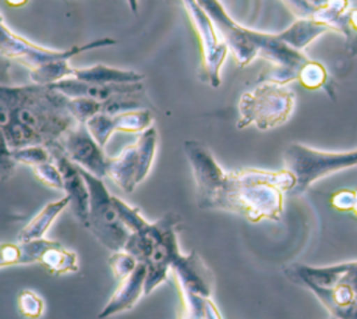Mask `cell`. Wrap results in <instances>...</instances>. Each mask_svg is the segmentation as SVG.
<instances>
[{
    "mask_svg": "<svg viewBox=\"0 0 357 319\" xmlns=\"http://www.w3.org/2000/svg\"><path fill=\"white\" fill-rule=\"evenodd\" d=\"M335 31L346 38V49L350 56L357 54V6L350 7L335 24Z\"/></svg>",
    "mask_w": 357,
    "mask_h": 319,
    "instance_id": "cell-24",
    "label": "cell"
},
{
    "mask_svg": "<svg viewBox=\"0 0 357 319\" xmlns=\"http://www.w3.org/2000/svg\"><path fill=\"white\" fill-rule=\"evenodd\" d=\"M18 312L25 319H39L45 311L43 299L32 290H22L17 298Z\"/></svg>",
    "mask_w": 357,
    "mask_h": 319,
    "instance_id": "cell-26",
    "label": "cell"
},
{
    "mask_svg": "<svg viewBox=\"0 0 357 319\" xmlns=\"http://www.w3.org/2000/svg\"><path fill=\"white\" fill-rule=\"evenodd\" d=\"M331 319H337V318H335V316H332V318H331Z\"/></svg>",
    "mask_w": 357,
    "mask_h": 319,
    "instance_id": "cell-37",
    "label": "cell"
},
{
    "mask_svg": "<svg viewBox=\"0 0 357 319\" xmlns=\"http://www.w3.org/2000/svg\"><path fill=\"white\" fill-rule=\"evenodd\" d=\"M145 280H146V266L138 262L135 270L120 281L116 291L99 312V319H106L116 313L131 309L139 297L145 294Z\"/></svg>",
    "mask_w": 357,
    "mask_h": 319,
    "instance_id": "cell-17",
    "label": "cell"
},
{
    "mask_svg": "<svg viewBox=\"0 0 357 319\" xmlns=\"http://www.w3.org/2000/svg\"><path fill=\"white\" fill-rule=\"evenodd\" d=\"M205 315H206V319H222V315H220L219 309L216 308V305L213 304V301L211 298L206 299Z\"/></svg>",
    "mask_w": 357,
    "mask_h": 319,
    "instance_id": "cell-31",
    "label": "cell"
},
{
    "mask_svg": "<svg viewBox=\"0 0 357 319\" xmlns=\"http://www.w3.org/2000/svg\"><path fill=\"white\" fill-rule=\"evenodd\" d=\"M103 102L89 98H68V110L79 124H86L92 117L102 113Z\"/></svg>",
    "mask_w": 357,
    "mask_h": 319,
    "instance_id": "cell-25",
    "label": "cell"
},
{
    "mask_svg": "<svg viewBox=\"0 0 357 319\" xmlns=\"http://www.w3.org/2000/svg\"><path fill=\"white\" fill-rule=\"evenodd\" d=\"M70 205V198L66 195L57 201H52L45 205L38 215L29 220V223L18 233V241H32L45 238L46 231L56 220V217Z\"/></svg>",
    "mask_w": 357,
    "mask_h": 319,
    "instance_id": "cell-21",
    "label": "cell"
},
{
    "mask_svg": "<svg viewBox=\"0 0 357 319\" xmlns=\"http://www.w3.org/2000/svg\"><path fill=\"white\" fill-rule=\"evenodd\" d=\"M113 45H116V39L99 38L82 45L71 46L64 50H56L39 46L28 40L26 38L13 32L7 28L3 17L0 22L1 56L25 65L29 70V78L32 84L39 85H52L54 82L73 77L74 67L70 65V60L74 56Z\"/></svg>",
    "mask_w": 357,
    "mask_h": 319,
    "instance_id": "cell-5",
    "label": "cell"
},
{
    "mask_svg": "<svg viewBox=\"0 0 357 319\" xmlns=\"http://www.w3.org/2000/svg\"><path fill=\"white\" fill-rule=\"evenodd\" d=\"M79 171L88 184L91 195L86 228L112 252L124 249L131 230L121 220L113 195L109 194L103 178H99L81 167Z\"/></svg>",
    "mask_w": 357,
    "mask_h": 319,
    "instance_id": "cell-8",
    "label": "cell"
},
{
    "mask_svg": "<svg viewBox=\"0 0 357 319\" xmlns=\"http://www.w3.org/2000/svg\"><path fill=\"white\" fill-rule=\"evenodd\" d=\"M183 148L195 181L198 208L230 212L250 223L280 220L283 194L296 187V177L290 170L226 171L202 142L187 139Z\"/></svg>",
    "mask_w": 357,
    "mask_h": 319,
    "instance_id": "cell-1",
    "label": "cell"
},
{
    "mask_svg": "<svg viewBox=\"0 0 357 319\" xmlns=\"http://www.w3.org/2000/svg\"><path fill=\"white\" fill-rule=\"evenodd\" d=\"M283 162L284 169L290 170L296 177V187L289 194L300 195L315 181L336 171L357 166V149L326 152L293 142L284 149Z\"/></svg>",
    "mask_w": 357,
    "mask_h": 319,
    "instance_id": "cell-7",
    "label": "cell"
},
{
    "mask_svg": "<svg viewBox=\"0 0 357 319\" xmlns=\"http://www.w3.org/2000/svg\"><path fill=\"white\" fill-rule=\"evenodd\" d=\"M50 274H67L78 272V256L74 251L64 248L59 241L49 240L40 252L38 262Z\"/></svg>",
    "mask_w": 357,
    "mask_h": 319,
    "instance_id": "cell-19",
    "label": "cell"
},
{
    "mask_svg": "<svg viewBox=\"0 0 357 319\" xmlns=\"http://www.w3.org/2000/svg\"><path fill=\"white\" fill-rule=\"evenodd\" d=\"M357 199V191L356 189H337L331 195V206L340 212H351Z\"/></svg>",
    "mask_w": 357,
    "mask_h": 319,
    "instance_id": "cell-29",
    "label": "cell"
},
{
    "mask_svg": "<svg viewBox=\"0 0 357 319\" xmlns=\"http://www.w3.org/2000/svg\"><path fill=\"white\" fill-rule=\"evenodd\" d=\"M137 265H138V260L124 249L113 252L109 259V266L112 269V273L114 279H117L119 281L128 277L135 270Z\"/></svg>",
    "mask_w": 357,
    "mask_h": 319,
    "instance_id": "cell-27",
    "label": "cell"
},
{
    "mask_svg": "<svg viewBox=\"0 0 357 319\" xmlns=\"http://www.w3.org/2000/svg\"><path fill=\"white\" fill-rule=\"evenodd\" d=\"M61 146L71 162L91 174L107 177V156L89 132L86 124H77L61 139Z\"/></svg>",
    "mask_w": 357,
    "mask_h": 319,
    "instance_id": "cell-11",
    "label": "cell"
},
{
    "mask_svg": "<svg viewBox=\"0 0 357 319\" xmlns=\"http://www.w3.org/2000/svg\"><path fill=\"white\" fill-rule=\"evenodd\" d=\"M191 319H206V315H205V316H201V318H191Z\"/></svg>",
    "mask_w": 357,
    "mask_h": 319,
    "instance_id": "cell-36",
    "label": "cell"
},
{
    "mask_svg": "<svg viewBox=\"0 0 357 319\" xmlns=\"http://www.w3.org/2000/svg\"><path fill=\"white\" fill-rule=\"evenodd\" d=\"M128 7H130V11L132 14H137L138 13V0H126Z\"/></svg>",
    "mask_w": 357,
    "mask_h": 319,
    "instance_id": "cell-34",
    "label": "cell"
},
{
    "mask_svg": "<svg viewBox=\"0 0 357 319\" xmlns=\"http://www.w3.org/2000/svg\"><path fill=\"white\" fill-rule=\"evenodd\" d=\"M73 77L93 84H137L142 82L145 75L134 70H123L106 64H95L89 67H74Z\"/></svg>",
    "mask_w": 357,
    "mask_h": 319,
    "instance_id": "cell-18",
    "label": "cell"
},
{
    "mask_svg": "<svg viewBox=\"0 0 357 319\" xmlns=\"http://www.w3.org/2000/svg\"><path fill=\"white\" fill-rule=\"evenodd\" d=\"M326 32H335V29L321 21L312 18H297L290 26L280 32L286 43L297 50H304L310 43Z\"/></svg>",
    "mask_w": 357,
    "mask_h": 319,
    "instance_id": "cell-20",
    "label": "cell"
},
{
    "mask_svg": "<svg viewBox=\"0 0 357 319\" xmlns=\"http://www.w3.org/2000/svg\"><path fill=\"white\" fill-rule=\"evenodd\" d=\"M356 191H357V189H356ZM351 212H353V215L357 217V199H356V205H354V208H353Z\"/></svg>",
    "mask_w": 357,
    "mask_h": 319,
    "instance_id": "cell-35",
    "label": "cell"
},
{
    "mask_svg": "<svg viewBox=\"0 0 357 319\" xmlns=\"http://www.w3.org/2000/svg\"><path fill=\"white\" fill-rule=\"evenodd\" d=\"M158 145L155 127L138 134L134 143L127 145L117 156H107V177L124 192L130 194L151 171Z\"/></svg>",
    "mask_w": 357,
    "mask_h": 319,
    "instance_id": "cell-9",
    "label": "cell"
},
{
    "mask_svg": "<svg viewBox=\"0 0 357 319\" xmlns=\"http://www.w3.org/2000/svg\"><path fill=\"white\" fill-rule=\"evenodd\" d=\"M172 270L180 293L211 298L213 276L195 251H191L188 255L181 254L172 265Z\"/></svg>",
    "mask_w": 357,
    "mask_h": 319,
    "instance_id": "cell-15",
    "label": "cell"
},
{
    "mask_svg": "<svg viewBox=\"0 0 357 319\" xmlns=\"http://www.w3.org/2000/svg\"><path fill=\"white\" fill-rule=\"evenodd\" d=\"M305 4H308L310 7H312L315 11H318L319 8L325 7L331 0H303Z\"/></svg>",
    "mask_w": 357,
    "mask_h": 319,
    "instance_id": "cell-32",
    "label": "cell"
},
{
    "mask_svg": "<svg viewBox=\"0 0 357 319\" xmlns=\"http://www.w3.org/2000/svg\"><path fill=\"white\" fill-rule=\"evenodd\" d=\"M284 7L297 18H314L317 11L303 0H280Z\"/></svg>",
    "mask_w": 357,
    "mask_h": 319,
    "instance_id": "cell-30",
    "label": "cell"
},
{
    "mask_svg": "<svg viewBox=\"0 0 357 319\" xmlns=\"http://www.w3.org/2000/svg\"><path fill=\"white\" fill-rule=\"evenodd\" d=\"M113 201L121 220L131 230L124 251L146 266L145 294H151L166 281L172 265L181 255L176 234L181 216L176 212H167L159 220L148 221L138 208L117 196H113Z\"/></svg>",
    "mask_w": 357,
    "mask_h": 319,
    "instance_id": "cell-4",
    "label": "cell"
},
{
    "mask_svg": "<svg viewBox=\"0 0 357 319\" xmlns=\"http://www.w3.org/2000/svg\"><path fill=\"white\" fill-rule=\"evenodd\" d=\"M3 152L7 153L15 163H22L25 166H29L31 169L50 162L52 153L46 146L42 145H31V146H22V148H8L3 143Z\"/></svg>",
    "mask_w": 357,
    "mask_h": 319,
    "instance_id": "cell-22",
    "label": "cell"
},
{
    "mask_svg": "<svg viewBox=\"0 0 357 319\" xmlns=\"http://www.w3.org/2000/svg\"><path fill=\"white\" fill-rule=\"evenodd\" d=\"M32 171H33V176L38 178V181H40L43 185L53 189H64L61 171L53 160L32 167Z\"/></svg>",
    "mask_w": 357,
    "mask_h": 319,
    "instance_id": "cell-28",
    "label": "cell"
},
{
    "mask_svg": "<svg viewBox=\"0 0 357 319\" xmlns=\"http://www.w3.org/2000/svg\"><path fill=\"white\" fill-rule=\"evenodd\" d=\"M77 124L68 98L50 85L0 86V131L8 148H50Z\"/></svg>",
    "mask_w": 357,
    "mask_h": 319,
    "instance_id": "cell-2",
    "label": "cell"
},
{
    "mask_svg": "<svg viewBox=\"0 0 357 319\" xmlns=\"http://www.w3.org/2000/svg\"><path fill=\"white\" fill-rule=\"evenodd\" d=\"M66 1H67V0H66Z\"/></svg>",
    "mask_w": 357,
    "mask_h": 319,
    "instance_id": "cell-38",
    "label": "cell"
},
{
    "mask_svg": "<svg viewBox=\"0 0 357 319\" xmlns=\"http://www.w3.org/2000/svg\"><path fill=\"white\" fill-rule=\"evenodd\" d=\"M284 274L294 283H314L321 287L343 286L357 302V260L331 266H308L294 263L284 267Z\"/></svg>",
    "mask_w": 357,
    "mask_h": 319,
    "instance_id": "cell-12",
    "label": "cell"
},
{
    "mask_svg": "<svg viewBox=\"0 0 357 319\" xmlns=\"http://www.w3.org/2000/svg\"><path fill=\"white\" fill-rule=\"evenodd\" d=\"M194 32L199 40L201 68L199 79L213 88L220 85V68L227 57L229 47L220 38L215 24L198 0H181Z\"/></svg>",
    "mask_w": 357,
    "mask_h": 319,
    "instance_id": "cell-10",
    "label": "cell"
},
{
    "mask_svg": "<svg viewBox=\"0 0 357 319\" xmlns=\"http://www.w3.org/2000/svg\"><path fill=\"white\" fill-rule=\"evenodd\" d=\"M328 79L329 77H328L326 68L319 61H315V60L307 61L301 67L297 78L301 86L308 91H317L326 86Z\"/></svg>",
    "mask_w": 357,
    "mask_h": 319,
    "instance_id": "cell-23",
    "label": "cell"
},
{
    "mask_svg": "<svg viewBox=\"0 0 357 319\" xmlns=\"http://www.w3.org/2000/svg\"><path fill=\"white\" fill-rule=\"evenodd\" d=\"M28 1H29V0H4V3H6L7 6H10V7H15V8H18V7H24Z\"/></svg>",
    "mask_w": 357,
    "mask_h": 319,
    "instance_id": "cell-33",
    "label": "cell"
},
{
    "mask_svg": "<svg viewBox=\"0 0 357 319\" xmlns=\"http://www.w3.org/2000/svg\"><path fill=\"white\" fill-rule=\"evenodd\" d=\"M67 98H89L98 102H107L114 98L139 95L144 91L142 82L137 84H93L79 81L74 77L61 79L50 85Z\"/></svg>",
    "mask_w": 357,
    "mask_h": 319,
    "instance_id": "cell-16",
    "label": "cell"
},
{
    "mask_svg": "<svg viewBox=\"0 0 357 319\" xmlns=\"http://www.w3.org/2000/svg\"><path fill=\"white\" fill-rule=\"evenodd\" d=\"M294 103V92L286 85L258 82L240 96L236 127L243 130L254 125L261 131L276 128L290 118Z\"/></svg>",
    "mask_w": 357,
    "mask_h": 319,
    "instance_id": "cell-6",
    "label": "cell"
},
{
    "mask_svg": "<svg viewBox=\"0 0 357 319\" xmlns=\"http://www.w3.org/2000/svg\"><path fill=\"white\" fill-rule=\"evenodd\" d=\"M198 3L211 17L238 67H247L257 57H262L268 65L261 71L258 82L287 85L297 81L301 67L310 59L286 43L280 32H261L236 22L219 0H198Z\"/></svg>",
    "mask_w": 357,
    "mask_h": 319,
    "instance_id": "cell-3",
    "label": "cell"
},
{
    "mask_svg": "<svg viewBox=\"0 0 357 319\" xmlns=\"http://www.w3.org/2000/svg\"><path fill=\"white\" fill-rule=\"evenodd\" d=\"M86 127L96 142L105 148L109 138L116 132H127V134H141L148 128L153 127V114L148 109H137L128 110L119 114H106L99 113L92 117Z\"/></svg>",
    "mask_w": 357,
    "mask_h": 319,
    "instance_id": "cell-13",
    "label": "cell"
},
{
    "mask_svg": "<svg viewBox=\"0 0 357 319\" xmlns=\"http://www.w3.org/2000/svg\"><path fill=\"white\" fill-rule=\"evenodd\" d=\"M52 153V159L56 163V166L60 169L63 181H64V191L66 195L70 198V206L74 213V216L79 220L82 226H88V217H89V188L82 177L79 167L68 159L66 155L61 143L53 145L47 148Z\"/></svg>",
    "mask_w": 357,
    "mask_h": 319,
    "instance_id": "cell-14",
    "label": "cell"
}]
</instances>
